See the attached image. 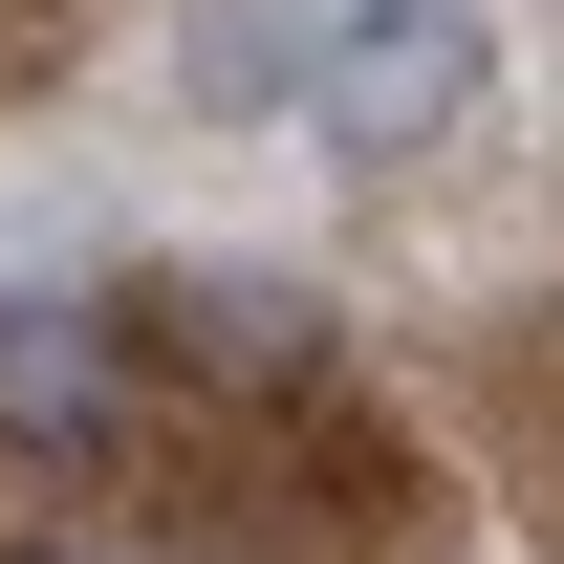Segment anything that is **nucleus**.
<instances>
[{
	"label": "nucleus",
	"mask_w": 564,
	"mask_h": 564,
	"mask_svg": "<svg viewBox=\"0 0 564 564\" xmlns=\"http://www.w3.org/2000/svg\"><path fill=\"white\" fill-rule=\"evenodd\" d=\"M499 87V44H478V0H348V22H304V131L326 152H369V174H413L456 109Z\"/></svg>",
	"instance_id": "1"
},
{
	"label": "nucleus",
	"mask_w": 564,
	"mask_h": 564,
	"mask_svg": "<svg viewBox=\"0 0 564 564\" xmlns=\"http://www.w3.org/2000/svg\"><path fill=\"white\" fill-rule=\"evenodd\" d=\"M131 391H152V348L87 282H22L0 304V456H131Z\"/></svg>",
	"instance_id": "2"
},
{
	"label": "nucleus",
	"mask_w": 564,
	"mask_h": 564,
	"mask_svg": "<svg viewBox=\"0 0 564 564\" xmlns=\"http://www.w3.org/2000/svg\"><path fill=\"white\" fill-rule=\"evenodd\" d=\"M131 348H174V369H239V391H304L326 369V282H282V261H174L152 304H109Z\"/></svg>",
	"instance_id": "3"
},
{
	"label": "nucleus",
	"mask_w": 564,
	"mask_h": 564,
	"mask_svg": "<svg viewBox=\"0 0 564 564\" xmlns=\"http://www.w3.org/2000/svg\"><path fill=\"white\" fill-rule=\"evenodd\" d=\"M174 109H217V131L304 109V22H282V0H196V22H174Z\"/></svg>",
	"instance_id": "4"
},
{
	"label": "nucleus",
	"mask_w": 564,
	"mask_h": 564,
	"mask_svg": "<svg viewBox=\"0 0 564 564\" xmlns=\"http://www.w3.org/2000/svg\"><path fill=\"white\" fill-rule=\"evenodd\" d=\"M0 564H66V543H0Z\"/></svg>",
	"instance_id": "5"
}]
</instances>
